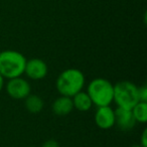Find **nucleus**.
Returning a JSON list of instances; mask_svg holds the SVG:
<instances>
[{
  "mask_svg": "<svg viewBox=\"0 0 147 147\" xmlns=\"http://www.w3.org/2000/svg\"><path fill=\"white\" fill-rule=\"evenodd\" d=\"M86 92L90 96L94 106H110L113 103L114 84L107 79L96 78L88 84Z\"/></svg>",
  "mask_w": 147,
  "mask_h": 147,
  "instance_id": "3",
  "label": "nucleus"
},
{
  "mask_svg": "<svg viewBox=\"0 0 147 147\" xmlns=\"http://www.w3.org/2000/svg\"><path fill=\"white\" fill-rule=\"evenodd\" d=\"M45 106L42 98L38 95L29 94L26 98L24 99V107L29 113L31 114H37L41 112Z\"/></svg>",
  "mask_w": 147,
  "mask_h": 147,
  "instance_id": "11",
  "label": "nucleus"
},
{
  "mask_svg": "<svg viewBox=\"0 0 147 147\" xmlns=\"http://www.w3.org/2000/svg\"><path fill=\"white\" fill-rule=\"evenodd\" d=\"M142 147H147V129H144L140 137V143Z\"/></svg>",
  "mask_w": 147,
  "mask_h": 147,
  "instance_id": "15",
  "label": "nucleus"
},
{
  "mask_svg": "<svg viewBox=\"0 0 147 147\" xmlns=\"http://www.w3.org/2000/svg\"><path fill=\"white\" fill-rule=\"evenodd\" d=\"M86 84V78L81 69L69 67L63 71L55 81V88L61 96L73 97L83 91Z\"/></svg>",
  "mask_w": 147,
  "mask_h": 147,
  "instance_id": "1",
  "label": "nucleus"
},
{
  "mask_svg": "<svg viewBox=\"0 0 147 147\" xmlns=\"http://www.w3.org/2000/svg\"><path fill=\"white\" fill-rule=\"evenodd\" d=\"M71 101H73L74 109H76L80 112H88L94 106L88 93L84 92V91H81V92L77 93L75 96L71 97Z\"/></svg>",
  "mask_w": 147,
  "mask_h": 147,
  "instance_id": "10",
  "label": "nucleus"
},
{
  "mask_svg": "<svg viewBox=\"0 0 147 147\" xmlns=\"http://www.w3.org/2000/svg\"><path fill=\"white\" fill-rule=\"evenodd\" d=\"M41 147H59V144L55 139H49L41 145Z\"/></svg>",
  "mask_w": 147,
  "mask_h": 147,
  "instance_id": "14",
  "label": "nucleus"
},
{
  "mask_svg": "<svg viewBox=\"0 0 147 147\" xmlns=\"http://www.w3.org/2000/svg\"><path fill=\"white\" fill-rule=\"evenodd\" d=\"M131 112L134 117L136 123L144 124L147 122V102H141L139 101L132 109Z\"/></svg>",
  "mask_w": 147,
  "mask_h": 147,
  "instance_id": "12",
  "label": "nucleus"
},
{
  "mask_svg": "<svg viewBox=\"0 0 147 147\" xmlns=\"http://www.w3.org/2000/svg\"><path fill=\"white\" fill-rule=\"evenodd\" d=\"M26 57L20 51L6 49L0 51V74L4 79L10 80L24 74Z\"/></svg>",
  "mask_w": 147,
  "mask_h": 147,
  "instance_id": "2",
  "label": "nucleus"
},
{
  "mask_svg": "<svg viewBox=\"0 0 147 147\" xmlns=\"http://www.w3.org/2000/svg\"><path fill=\"white\" fill-rule=\"evenodd\" d=\"M95 124L103 130H108L115 126V110L111 106L97 107L95 112Z\"/></svg>",
  "mask_w": 147,
  "mask_h": 147,
  "instance_id": "7",
  "label": "nucleus"
},
{
  "mask_svg": "<svg viewBox=\"0 0 147 147\" xmlns=\"http://www.w3.org/2000/svg\"><path fill=\"white\" fill-rule=\"evenodd\" d=\"M5 79L3 78L2 76H1V74H0V92L3 90V88H4V85H5V82H4Z\"/></svg>",
  "mask_w": 147,
  "mask_h": 147,
  "instance_id": "16",
  "label": "nucleus"
},
{
  "mask_svg": "<svg viewBox=\"0 0 147 147\" xmlns=\"http://www.w3.org/2000/svg\"><path fill=\"white\" fill-rule=\"evenodd\" d=\"M115 125L124 132L132 130L136 125V121L131 110L117 107L115 109Z\"/></svg>",
  "mask_w": 147,
  "mask_h": 147,
  "instance_id": "8",
  "label": "nucleus"
},
{
  "mask_svg": "<svg viewBox=\"0 0 147 147\" xmlns=\"http://www.w3.org/2000/svg\"><path fill=\"white\" fill-rule=\"evenodd\" d=\"M130 147H142L140 144H134V145H132V146H130Z\"/></svg>",
  "mask_w": 147,
  "mask_h": 147,
  "instance_id": "17",
  "label": "nucleus"
},
{
  "mask_svg": "<svg viewBox=\"0 0 147 147\" xmlns=\"http://www.w3.org/2000/svg\"><path fill=\"white\" fill-rule=\"evenodd\" d=\"M113 102L118 108L131 110L137 103L138 98V87L130 81H120L114 85Z\"/></svg>",
  "mask_w": 147,
  "mask_h": 147,
  "instance_id": "4",
  "label": "nucleus"
},
{
  "mask_svg": "<svg viewBox=\"0 0 147 147\" xmlns=\"http://www.w3.org/2000/svg\"><path fill=\"white\" fill-rule=\"evenodd\" d=\"M53 114L59 117H65L67 116L71 111L74 110L73 101L71 97L67 96H59L53 101V106H51Z\"/></svg>",
  "mask_w": 147,
  "mask_h": 147,
  "instance_id": "9",
  "label": "nucleus"
},
{
  "mask_svg": "<svg viewBox=\"0 0 147 147\" xmlns=\"http://www.w3.org/2000/svg\"><path fill=\"white\" fill-rule=\"evenodd\" d=\"M31 147H33V146H31Z\"/></svg>",
  "mask_w": 147,
  "mask_h": 147,
  "instance_id": "18",
  "label": "nucleus"
},
{
  "mask_svg": "<svg viewBox=\"0 0 147 147\" xmlns=\"http://www.w3.org/2000/svg\"><path fill=\"white\" fill-rule=\"evenodd\" d=\"M49 67L43 59L38 57H33L26 61L24 74L26 77L33 81H40L47 76Z\"/></svg>",
  "mask_w": 147,
  "mask_h": 147,
  "instance_id": "6",
  "label": "nucleus"
},
{
  "mask_svg": "<svg viewBox=\"0 0 147 147\" xmlns=\"http://www.w3.org/2000/svg\"><path fill=\"white\" fill-rule=\"evenodd\" d=\"M7 95L13 100H24L31 94V86L27 80L22 77H17L7 81L4 85Z\"/></svg>",
  "mask_w": 147,
  "mask_h": 147,
  "instance_id": "5",
  "label": "nucleus"
},
{
  "mask_svg": "<svg viewBox=\"0 0 147 147\" xmlns=\"http://www.w3.org/2000/svg\"><path fill=\"white\" fill-rule=\"evenodd\" d=\"M138 98L141 102H147V87L145 84L138 87Z\"/></svg>",
  "mask_w": 147,
  "mask_h": 147,
  "instance_id": "13",
  "label": "nucleus"
}]
</instances>
